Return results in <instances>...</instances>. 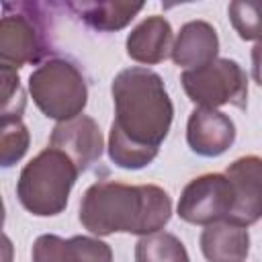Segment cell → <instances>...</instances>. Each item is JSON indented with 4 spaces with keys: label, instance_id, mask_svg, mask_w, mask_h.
<instances>
[{
    "label": "cell",
    "instance_id": "cell-10",
    "mask_svg": "<svg viewBox=\"0 0 262 262\" xmlns=\"http://www.w3.org/2000/svg\"><path fill=\"white\" fill-rule=\"evenodd\" d=\"M235 139V125L233 121L217 111L196 106L186 125V141L190 149L203 158H217L225 154Z\"/></svg>",
    "mask_w": 262,
    "mask_h": 262
},
{
    "label": "cell",
    "instance_id": "cell-17",
    "mask_svg": "<svg viewBox=\"0 0 262 262\" xmlns=\"http://www.w3.org/2000/svg\"><path fill=\"white\" fill-rule=\"evenodd\" d=\"M31 135L20 115L0 117V168H10L20 162L29 149Z\"/></svg>",
    "mask_w": 262,
    "mask_h": 262
},
{
    "label": "cell",
    "instance_id": "cell-3",
    "mask_svg": "<svg viewBox=\"0 0 262 262\" xmlns=\"http://www.w3.org/2000/svg\"><path fill=\"white\" fill-rule=\"evenodd\" d=\"M78 176L76 164L61 149L47 145L23 168L16 182L18 201L37 217L59 215Z\"/></svg>",
    "mask_w": 262,
    "mask_h": 262
},
{
    "label": "cell",
    "instance_id": "cell-5",
    "mask_svg": "<svg viewBox=\"0 0 262 262\" xmlns=\"http://www.w3.org/2000/svg\"><path fill=\"white\" fill-rule=\"evenodd\" d=\"M29 92L39 111L59 123L82 115L88 102V86L82 70L63 57H51L33 70Z\"/></svg>",
    "mask_w": 262,
    "mask_h": 262
},
{
    "label": "cell",
    "instance_id": "cell-21",
    "mask_svg": "<svg viewBox=\"0 0 262 262\" xmlns=\"http://www.w3.org/2000/svg\"><path fill=\"white\" fill-rule=\"evenodd\" d=\"M4 219H6V211H4V201H2V196H0V229H2V225H4Z\"/></svg>",
    "mask_w": 262,
    "mask_h": 262
},
{
    "label": "cell",
    "instance_id": "cell-20",
    "mask_svg": "<svg viewBox=\"0 0 262 262\" xmlns=\"http://www.w3.org/2000/svg\"><path fill=\"white\" fill-rule=\"evenodd\" d=\"M14 258V248H12V242L8 235H4L0 231V262H12Z\"/></svg>",
    "mask_w": 262,
    "mask_h": 262
},
{
    "label": "cell",
    "instance_id": "cell-2",
    "mask_svg": "<svg viewBox=\"0 0 262 262\" xmlns=\"http://www.w3.org/2000/svg\"><path fill=\"white\" fill-rule=\"evenodd\" d=\"M170 215V194L156 184L98 180L86 188L80 203V223L94 235H149L160 231Z\"/></svg>",
    "mask_w": 262,
    "mask_h": 262
},
{
    "label": "cell",
    "instance_id": "cell-15",
    "mask_svg": "<svg viewBox=\"0 0 262 262\" xmlns=\"http://www.w3.org/2000/svg\"><path fill=\"white\" fill-rule=\"evenodd\" d=\"M70 10H74L88 27L96 31H119L127 27L137 12L143 10L141 2H70Z\"/></svg>",
    "mask_w": 262,
    "mask_h": 262
},
{
    "label": "cell",
    "instance_id": "cell-1",
    "mask_svg": "<svg viewBox=\"0 0 262 262\" xmlns=\"http://www.w3.org/2000/svg\"><path fill=\"white\" fill-rule=\"evenodd\" d=\"M115 121L108 133V156L125 170L147 166L166 139L174 106L160 74L147 68L121 70L113 84Z\"/></svg>",
    "mask_w": 262,
    "mask_h": 262
},
{
    "label": "cell",
    "instance_id": "cell-11",
    "mask_svg": "<svg viewBox=\"0 0 262 262\" xmlns=\"http://www.w3.org/2000/svg\"><path fill=\"white\" fill-rule=\"evenodd\" d=\"M31 256L33 262H113L111 246L88 235H74L70 239L53 233L39 235Z\"/></svg>",
    "mask_w": 262,
    "mask_h": 262
},
{
    "label": "cell",
    "instance_id": "cell-14",
    "mask_svg": "<svg viewBox=\"0 0 262 262\" xmlns=\"http://www.w3.org/2000/svg\"><path fill=\"white\" fill-rule=\"evenodd\" d=\"M201 252L209 262H244L250 252L248 227L225 221L205 225L201 233Z\"/></svg>",
    "mask_w": 262,
    "mask_h": 262
},
{
    "label": "cell",
    "instance_id": "cell-12",
    "mask_svg": "<svg viewBox=\"0 0 262 262\" xmlns=\"http://www.w3.org/2000/svg\"><path fill=\"white\" fill-rule=\"evenodd\" d=\"M219 37L213 25L207 20H190L182 25L178 37L172 43V59L176 66L194 70L217 59Z\"/></svg>",
    "mask_w": 262,
    "mask_h": 262
},
{
    "label": "cell",
    "instance_id": "cell-19",
    "mask_svg": "<svg viewBox=\"0 0 262 262\" xmlns=\"http://www.w3.org/2000/svg\"><path fill=\"white\" fill-rule=\"evenodd\" d=\"M229 18L237 35L246 41L260 39V4L258 2H242L235 0L229 4Z\"/></svg>",
    "mask_w": 262,
    "mask_h": 262
},
{
    "label": "cell",
    "instance_id": "cell-4",
    "mask_svg": "<svg viewBox=\"0 0 262 262\" xmlns=\"http://www.w3.org/2000/svg\"><path fill=\"white\" fill-rule=\"evenodd\" d=\"M45 4L6 2L0 16V66L18 70L41 61L51 51V31Z\"/></svg>",
    "mask_w": 262,
    "mask_h": 262
},
{
    "label": "cell",
    "instance_id": "cell-18",
    "mask_svg": "<svg viewBox=\"0 0 262 262\" xmlns=\"http://www.w3.org/2000/svg\"><path fill=\"white\" fill-rule=\"evenodd\" d=\"M27 106V94L23 90L16 70L0 66V117L20 115Z\"/></svg>",
    "mask_w": 262,
    "mask_h": 262
},
{
    "label": "cell",
    "instance_id": "cell-8",
    "mask_svg": "<svg viewBox=\"0 0 262 262\" xmlns=\"http://www.w3.org/2000/svg\"><path fill=\"white\" fill-rule=\"evenodd\" d=\"M49 147L61 149L76 164L78 172H84L102 156L104 139L98 123L92 117L78 115L53 127Z\"/></svg>",
    "mask_w": 262,
    "mask_h": 262
},
{
    "label": "cell",
    "instance_id": "cell-9",
    "mask_svg": "<svg viewBox=\"0 0 262 262\" xmlns=\"http://www.w3.org/2000/svg\"><path fill=\"white\" fill-rule=\"evenodd\" d=\"M225 176L231 180L235 190V207L227 223L248 227L256 223L262 215V162L258 156H244L237 158L233 164L227 166Z\"/></svg>",
    "mask_w": 262,
    "mask_h": 262
},
{
    "label": "cell",
    "instance_id": "cell-7",
    "mask_svg": "<svg viewBox=\"0 0 262 262\" xmlns=\"http://www.w3.org/2000/svg\"><path fill=\"white\" fill-rule=\"evenodd\" d=\"M235 207V190L225 174H203L192 178L178 201V217L192 225L229 221Z\"/></svg>",
    "mask_w": 262,
    "mask_h": 262
},
{
    "label": "cell",
    "instance_id": "cell-16",
    "mask_svg": "<svg viewBox=\"0 0 262 262\" xmlns=\"http://www.w3.org/2000/svg\"><path fill=\"white\" fill-rule=\"evenodd\" d=\"M135 262H190L184 244L168 231L141 235L135 244Z\"/></svg>",
    "mask_w": 262,
    "mask_h": 262
},
{
    "label": "cell",
    "instance_id": "cell-13",
    "mask_svg": "<svg viewBox=\"0 0 262 262\" xmlns=\"http://www.w3.org/2000/svg\"><path fill=\"white\" fill-rule=\"evenodd\" d=\"M174 43V33L164 16L143 18L127 37V55L139 63L154 66L164 61Z\"/></svg>",
    "mask_w": 262,
    "mask_h": 262
},
{
    "label": "cell",
    "instance_id": "cell-6",
    "mask_svg": "<svg viewBox=\"0 0 262 262\" xmlns=\"http://www.w3.org/2000/svg\"><path fill=\"white\" fill-rule=\"evenodd\" d=\"M180 82L186 96L199 106H248V76L242 70V66L233 59L217 57L207 66L184 70Z\"/></svg>",
    "mask_w": 262,
    "mask_h": 262
}]
</instances>
